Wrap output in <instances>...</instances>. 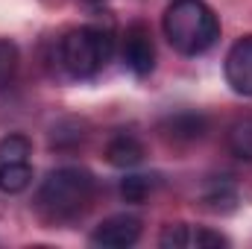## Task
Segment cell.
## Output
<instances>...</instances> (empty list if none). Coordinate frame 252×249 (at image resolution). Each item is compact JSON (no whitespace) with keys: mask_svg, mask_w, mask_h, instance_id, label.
<instances>
[{"mask_svg":"<svg viewBox=\"0 0 252 249\" xmlns=\"http://www.w3.org/2000/svg\"><path fill=\"white\" fill-rule=\"evenodd\" d=\"M94 196V179L82 167H59L38 187V211L50 220H70L76 217Z\"/></svg>","mask_w":252,"mask_h":249,"instance_id":"2","label":"cell"},{"mask_svg":"<svg viewBox=\"0 0 252 249\" xmlns=\"http://www.w3.org/2000/svg\"><path fill=\"white\" fill-rule=\"evenodd\" d=\"M167 129H170L173 138H199V135L205 132V118L185 112V115H176V118L167 124Z\"/></svg>","mask_w":252,"mask_h":249,"instance_id":"13","label":"cell"},{"mask_svg":"<svg viewBox=\"0 0 252 249\" xmlns=\"http://www.w3.org/2000/svg\"><path fill=\"white\" fill-rule=\"evenodd\" d=\"M226 82L235 94L252 97V35H244L232 44L226 56Z\"/></svg>","mask_w":252,"mask_h":249,"instance_id":"7","label":"cell"},{"mask_svg":"<svg viewBox=\"0 0 252 249\" xmlns=\"http://www.w3.org/2000/svg\"><path fill=\"white\" fill-rule=\"evenodd\" d=\"M106 158L112 167H135L144 158V147L135 135H115L106 147Z\"/></svg>","mask_w":252,"mask_h":249,"instance_id":"8","label":"cell"},{"mask_svg":"<svg viewBox=\"0 0 252 249\" xmlns=\"http://www.w3.org/2000/svg\"><path fill=\"white\" fill-rule=\"evenodd\" d=\"M153 187H156V179L153 176L135 173V176H126L124 182H121V196H124L126 202H144L153 193Z\"/></svg>","mask_w":252,"mask_h":249,"instance_id":"12","label":"cell"},{"mask_svg":"<svg viewBox=\"0 0 252 249\" xmlns=\"http://www.w3.org/2000/svg\"><path fill=\"white\" fill-rule=\"evenodd\" d=\"M141 238V220L135 214H115L106 217L94 232H91V244L106 249H126L138 244Z\"/></svg>","mask_w":252,"mask_h":249,"instance_id":"5","label":"cell"},{"mask_svg":"<svg viewBox=\"0 0 252 249\" xmlns=\"http://www.w3.org/2000/svg\"><path fill=\"white\" fill-rule=\"evenodd\" d=\"M85 3H97V0H85Z\"/></svg>","mask_w":252,"mask_h":249,"instance_id":"16","label":"cell"},{"mask_svg":"<svg viewBox=\"0 0 252 249\" xmlns=\"http://www.w3.org/2000/svg\"><path fill=\"white\" fill-rule=\"evenodd\" d=\"M161 247L167 249H217V247H229V241L220 235V232H211V229H196L188 223H176V226H167L161 232Z\"/></svg>","mask_w":252,"mask_h":249,"instance_id":"6","label":"cell"},{"mask_svg":"<svg viewBox=\"0 0 252 249\" xmlns=\"http://www.w3.org/2000/svg\"><path fill=\"white\" fill-rule=\"evenodd\" d=\"M30 182H32L30 161H18V164H9L0 170V190L3 193H21L30 187Z\"/></svg>","mask_w":252,"mask_h":249,"instance_id":"11","label":"cell"},{"mask_svg":"<svg viewBox=\"0 0 252 249\" xmlns=\"http://www.w3.org/2000/svg\"><path fill=\"white\" fill-rule=\"evenodd\" d=\"M115 53V35L112 30H103L97 24L70 30L59 44V62L73 79H91L97 76Z\"/></svg>","mask_w":252,"mask_h":249,"instance_id":"3","label":"cell"},{"mask_svg":"<svg viewBox=\"0 0 252 249\" xmlns=\"http://www.w3.org/2000/svg\"><path fill=\"white\" fill-rule=\"evenodd\" d=\"M30 153H32V144H30L27 135L0 138V170L9 167V164H18V161H30Z\"/></svg>","mask_w":252,"mask_h":249,"instance_id":"10","label":"cell"},{"mask_svg":"<svg viewBox=\"0 0 252 249\" xmlns=\"http://www.w3.org/2000/svg\"><path fill=\"white\" fill-rule=\"evenodd\" d=\"M164 35L182 56H202L220 38V21L202 0H173L164 12Z\"/></svg>","mask_w":252,"mask_h":249,"instance_id":"1","label":"cell"},{"mask_svg":"<svg viewBox=\"0 0 252 249\" xmlns=\"http://www.w3.org/2000/svg\"><path fill=\"white\" fill-rule=\"evenodd\" d=\"M124 62L135 76H150L156 67V44L153 35L144 24H132L126 27L124 35Z\"/></svg>","mask_w":252,"mask_h":249,"instance_id":"4","label":"cell"},{"mask_svg":"<svg viewBox=\"0 0 252 249\" xmlns=\"http://www.w3.org/2000/svg\"><path fill=\"white\" fill-rule=\"evenodd\" d=\"M18 67V47L9 38H0V88H6Z\"/></svg>","mask_w":252,"mask_h":249,"instance_id":"14","label":"cell"},{"mask_svg":"<svg viewBox=\"0 0 252 249\" xmlns=\"http://www.w3.org/2000/svg\"><path fill=\"white\" fill-rule=\"evenodd\" d=\"M205 202H211V208L223 211L220 202H235V187L229 185V182H220V185H214L208 193H205Z\"/></svg>","mask_w":252,"mask_h":249,"instance_id":"15","label":"cell"},{"mask_svg":"<svg viewBox=\"0 0 252 249\" xmlns=\"http://www.w3.org/2000/svg\"><path fill=\"white\" fill-rule=\"evenodd\" d=\"M226 144H229L232 156H238V158H244V161H252V115L238 118L235 124L229 126Z\"/></svg>","mask_w":252,"mask_h":249,"instance_id":"9","label":"cell"}]
</instances>
